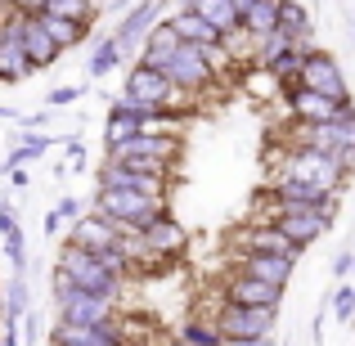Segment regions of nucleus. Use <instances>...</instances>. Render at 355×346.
Listing matches in <instances>:
<instances>
[{"label": "nucleus", "instance_id": "dca6fc26", "mask_svg": "<svg viewBox=\"0 0 355 346\" xmlns=\"http://www.w3.org/2000/svg\"><path fill=\"white\" fill-rule=\"evenodd\" d=\"M220 302H230V306H279L284 302V288L261 284V279L234 270V275L225 279V288H220Z\"/></svg>", "mask_w": 355, "mask_h": 346}, {"label": "nucleus", "instance_id": "473e14b6", "mask_svg": "<svg viewBox=\"0 0 355 346\" xmlns=\"http://www.w3.org/2000/svg\"><path fill=\"white\" fill-rule=\"evenodd\" d=\"M135 121L130 117H121V113H108V121H104V148H113V144H121L126 135H135Z\"/></svg>", "mask_w": 355, "mask_h": 346}, {"label": "nucleus", "instance_id": "423d86ee", "mask_svg": "<svg viewBox=\"0 0 355 346\" xmlns=\"http://www.w3.org/2000/svg\"><path fill=\"white\" fill-rule=\"evenodd\" d=\"M189 248V234L184 225L171 216V211H162V216H153L139 234H130V257H148V261H175L180 252Z\"/></svg>", "mask_w": 355, "mask_h": 346}, {"label": "nucleus", "instance_id": "2eb2a0df", "mask_svg": "<svg viewBox=\"0 0 355 346\" xmlns=\"http://www.w3.org/2000/svg\"><path fill=\"white\" fill-rule=\"evenodd\" d=\"M68 243H72V248H86V252H113V248H126V234H121L108 216L90 211V216H77V220H72Z\"/></svg>", "mask_w": 355, "mask_h": 346}, {"label": "nucleus", "instance_id": "bb28decb", "mask_svg": "<svg viewBox=\"0 0 355 346\" xmlns=\"http://www.w3.org/2000/svg\"><path fill=\"white\" fill-rule=\"evenodd\" d=\"M329 311L342 329H351V320H355V279H338V288L329 293Z\"/></svg>", "mask_w": 355, "mask_h": 346}, {"label": "nucleus", "instance_id": "ea45409f", "mask_svg": "<svg viewBox=\"0 0 355 346\" xmlns=\"http://www.w3.org/2000/svg\"><path fill=\"white\" fill-rule=\"evenodd\" d=\"M347 270H351V243L338 252V257H333V275H338V279H347Z\"/></svg>", "mask_w": 355, "mask_h": 346}, {"label": "nucleus", "instance_id": "9d476101", "mask_svg": "<svg viewBox=\"0 0 355 346\" xmlns=\"http://www.w3.org/2000/svg\"><path fill=\"white\" fill-rule=\"evenodd\" d=\"M121 95L135 99V104H148V108H171V104H184V99H189V95H180L157 68H148V63H130Z\"/></svg>", "mask_w": 355, "mask_h": 346}, {"label": "nucleus", "instance_id": "a19ab883", "mask_svg": "<svg viewBox=\"0 0 355 346\" xmlns=\"http://www.w3.org/2000/svg\"><path fill=\"white\" fill-rule=\"evenodd\" d=\"M59 230H63V216H59V211H45V239H59Z\"/></svg>", "mask_w": 355, "mask_h": 346}, {"label": "nucleus", "instance_id": "7ed1b4c3", "mask_svg": "<svg viewBox=\"0 0 355 346\" xmlns=\"http://www.w3.org/2000/svg\"><path fill=\"white\" fill-rule=\"evenodd\" d=\"M95 211L108 216L130 239V234H139L153 216H162L166 202L162 198H144V193H130V189H95Z\"/></svg>", "mask_w": 355, "mask_h": 346}, {"label": "nucleus", "instance_id": "412c9836", "mask_svg": "<svg viewBox=\"0 0 355 346\" xmlns=\"http://www.w3.org/2000/svg\"><path fill=\"white\" fill-rule=\"evenodd\" d=\"M166 23H171V32L180 36V41H189V45H202V50L220 45V32H216V27H211L202 14H193V9H175Z\"/></svg>", "mask_w": 355, "mask_h": 346}, {"label": "nucleus", "instance_id": "f8f14e48", "mask_svg": "<svg viewBox=\"0 0 355 346\" xmlns=\"http://www.w3.org/2000/svg\"><path fill=\"white\" fill-rule=\"evenodd\" d=\"M99 189H130V193H144V198H162L166 202V175L144 171V166H126V162H99L95 171Z\"/></svg>", "mask_w": 355, "mask_h": 346}, {"label": "nucleus", "instance_id": "6e6552de", "mask_svg": "<svg viewBox=\"0 0 355 346\" xmlns=\"http://www.w3.org/2000/svg\"><path fill=\"white\" fill-rule=\"evenodd\" d=\"M297 81H302L306 90H315V95L333 99V104H351V86H347V77H342V63L333 59L329 50L306 54L302 68H297Z\"/></svg>", "mask_w": 355, "mask_h": 346}, {"label": "nucleus", "instance_id": "7c9ffc66", "mask_svg": "<svg viewBox=\"0 0 355 346\" xmlns=\"http://www.w3.org/2000/svg\"><path fill=\"white\" fill-rule=\"evenodd\" d=\"M0 243H5V257H9V266H14V275H27V234H23V225L9 230Z\"/></svg>", "mask_w": 355, "mask_h": 346}, {"label": "nucleus", "instance_id": "4be33fe9", "mask_svg": "<svg viewBox=\"0 0 355 346\" xmlns=\"http://www.w3.org/2000/svg\"><path fill=\"white\" fill-rule=\"evenodd\" d=\"M23 54H27V63H32V72L54 68V63L63 59L59 45H54L50 36L41 32V23H36V18H23Z\"/></svg>", "mask_w": 355, "mask_h": 346}, {"label": "nucleus", "instance_id": "72a5a7b5", "mask_svg": "<svg viewBox=\"0 0 355 346\" xmlns=\"http://www.w3.org/2000/svg\"><path fill=\"white\" fill-rule=\"evenodd\" d=\"M243 86H248V90H252V95H257V99H270V95H279V81L270 77L266 68H252L248 77H243Z\"/></svg>", "mask_w": 355, "mask_h": 346}, {"label": "nucleus", "instance_id": "f704fd0d", "mask_svg": "<svg viewBox=\"0 0 355 346\" xmlns=\"http://www.w3.org/2000/svg\"><path fill=\"white\" fill-rule=\"evenodd\" d=\"M81 95H86V86H54L50 95H45V104L50 108H68V104H77Z\"/></svg>", "mask_w": 355, "mask_h": 346}, {"label": "nucleus", "instance_id": "ddd939ff", "mask_svg": "<svg viewBox=\"0 0 355 346\" xmlns=\"http://www.w3.org/2000/svg\"><path fill=\"white\" fill-rule=\"evenodd\" d=\"M157 18H162V0H135V5H126L121 23L113 27V41H117V54H121V59H135L144 32L157 23Z\"/></svg>", "mask_w": 355, "mask_h": 346}, {"label": "nucleus", "instance_id": "393cba45", "mask_svg": "<svg viewBox=\"0 0 355 346\" xmlns=\"http://www.w3.org/2000/svg\"><path fill=\"white\" fill-rule=\"evenodd\" d=\"M275 18H279V27L293 32V36L315 32V18H311V9H306L302 0H275Z\"/></svg>", "mask_w": 355, "mask_h": 346}, {"label": "nucleus", "instance_id": "49530a36", "mask_svg": "<svg viewBox=\"0 0 355 346\" xmlns=\"http://www.w3.org/2000/svg\"><path fill=\"white\" fill-rule=\"evenodd\" d=\"M351 18H355V9H351Z\"/></svg>", "mask_w": 355, "mask_h": 346}, {"label": "nucleus", "instance_id": "c756f323", "mask_svg": "<svg viewBox=\"0 0 355 346\" xmlns=\"http://www.w3.org/2000/svg\"><path fill=\"white\" fill-rule=\"evenodd\" d=\"M14 144L23 148V153H27V162H32V157H41V153H45V148H54V144H59V135H50V130H18V135H14Z\"/></svg>", "mask_w": 355, "mask_h": 346}, {"label": "nucleus", "instance_id": "f03ea898", "mask_svg": "<svg viewBox=\"0 0 355 346\" xmlns=\"http://www.w3.org/2000/svg\"><path fill=\"white\" fill-rule=\"evenodd\" d=\"M175 153H180V135H171V130H135L121 144L104 148V162H126V166H144V171L166 175Z\"/></svg>", "mask_w": 355, "mask_h": 346}, {"label": "nucleus", "instance_id": "79ce46f5", "mask_svg": "<svg viewBox=\"0 0 355 346\" xmlns=\"http://www.w3.org/2000/svg\"><path fill=\"white\" fill-rule=\"evenodd\" d=\"M9 184H14V189H32V180H27V171H23V166H9Z\"/></svg>", "mask_w": 355, "mask_h": 346}, {"label": "nucleus", "instance_id": "e433bc0d", "mask_svg": "<svg viewBox=\"0 0 355 346\" xmlns=\"http://www.w3.org/2000/svg\"><path fill=\"white\" fill-rule=\"evenodd\" d=\"M68 157H72V166H77V171H86V144H81L77 135L68 139Z\"/></svg>", "mask_w": 355, "mask_h": 346}, {"label": "nucleus", "instance_id": "9b49d317", "mask_svg": "<svg viewBox=\"0 0 355 346\" xmlns=\"http://www.w3.org/2000/svg\"><path fill=\"white\" fill-rule=\"evenodd\" d=\"M23 18L27 14H14V9L0 14V86H18L32 77V63L23 54Z\"/></svg>", "mask_w": 355, "mask_h": 346}, {"label": "nucleus", "instance_id": "f257e3e1", "mask_svg": "<svg viewBox=\"0 0 355 346\" xmlns=\"http://www.w3.org/2000/svg\"><path fill=\"white\" fill-rule=\"evenodd\" d=\"M351 171H355V162L347 153H338V148H288L284 166H279V180H306V184L342 193Z\"/></svg>", "mask_w": 355, "mask_h": 346}, {"label": "nucleus", "instance_id": "c9c22d12", "mask_svg": "<svg viewBox=\"0 0 355 346\" xmlns=\"http://www.w3.org/2000/svg\"><path fill=\"white\" fill-rule=\"evenodd\" d=\"M5 9H14V14H27V18H32V14H41V9H45V0H5Z\"/></svg>", "mask_w": 355, "mask_h": 346}, {"label": "nucleus", "instance_id": "c85d7f7f", "mask_svg": "<svg viewBox=\"0 0 355 346\" xmlns=\"http://www.w3.org/2000/svg\"><path fill=\"white\" fill-rule=\"evenodd\" d=\"M41 14H59V18H77V23H95L99 9L90 0H45Z\"/></svg>", "mask_w": 355, "mask_h": 346}, {"label": "nucleus", "instance_id": "4468645a", "mask_svg": "<svg viewBox=\"0 0 355 346\" xmlns=\"http://www.w3.org/2000/svg\"><path fill=\"white\" fill-rule=\"evenodd\" d=\"M270 198H275L279 207H320V211H329L333 220H338V211H342V193L320 189V184H306V180H279L275 175Z\"/></svg>", "mask_w": 355, "mask_h": 346}, {"label": "nucleus", "instance_id": "0eeeda50", "mask_svg": "<svg viewBox=\"0 0 355 346\" xmlns=\"http://www.w3.org/2000/svg\"><path fill=\"white\" fill-rule=\"evenodd\" d=\"M211 324H216L220 338H275L279 306H230V302H220Z\"/></svg>", "mask_w": 355, "mask_h": 346}, {"label": "nucleus", "instance_id": "20e7f679", "mask_svg": "<svg viewBox=\"0 0 355 346\" xmlns=\"http://www.w3.org/2000/svg\"><path fill=\"white\" fill-rule=\"evenodd\" d=\"M59 270H63V275H68L77 288H86V293H95V297H108L113 306H117V297L126 293V284L108 275L104 261H99L95 252L72 248V243H63V252H59Z\"/></svg>", "mask_w": 355, "mask_h": 346}, {"label": "nucleus", "instance_id": "a878e982", "mask_svg": "<svg viewBox=\"0 0 355 346\" xmlns=\"http://www.w3.org/2000/svg\"><path fill=\"white\" fill-rule=\"evenodd\" d=\"M121 63H126V59L117 54V41H113V36H99V45L90 50V59H86V72L99 81V77H108V72H117Z\"/></svg>", "mask_w": 355, "mask_h": 346}, {"label": "nucleus", "instance_id": "1a4fd4ad", "mask_svg": "<svg viewBox=\"0 0 355 346\" xmlns=\"http://www.w3.org/2000/svg\"><path fill=\"white\" fill-rule=\"evenodd\" d=\"M270 220H275V230L284 234L297 252H306L311 243H320L324 234H329V225H333V216L320 211V207H279V202H275V211H270Z\"/></svg>", "mask_w": 355, "mask_h": 346}, {"label": "nucleus", "instance_id": "5701e85b", "mask_svg": "<svg viewBox=\"0 0 355 346\" xmlns=\"http://www.w3.org/2000/svg\"><path fill=\"white\" fill-rule=\"evenodd\" d=\"M239 27L248 36H266V32H275L279 27V18H275V0H248V5L239 9Z\"/></svg>", "mask_w": 355, "mask_h": 346}, {"label": "nucleus", "instance_id": "39448f33", "mask_svg": "<svg viewBox=\"0 0 355 346\" xmlns=\"http://www.w3.org/2000/svg\"><path fill=\"white\" fill-rule=\"evenodd\" d=\"M157 72H162L180 95H202V90H211L220 81L216 68H211V59H207V50H202V45H189V41H180V50H175Z\"/></svg>", "mask_w": 355, "mask_h": 346}, {"label": "nucleus", "instance_id": "de8ad7c7", "mask_svg": "<svg viewBox=\"0 0 355 346\" xmlns=\"http://www.w3.org/2000/svg\"><path fill=\"white\" fill-rule=\"evenodd\" d=\"M162 5H166V0H162Z\"/></svg>", "mask_w": 355, "mask_h": 346}, {"label": "nucleus", "instance_id": "4c0bfd02", "mask_svg": "<svg viewBox=\"0 0 355 346\" xmlns=\"http://www.w3.org/2000/svg\"><path fill=\"white\" fill-rule=\"evenodd\" d=\"M220 346H284L275 338H220Z\"/></svg>", "mask_w": 355, "mask_h": 346}, {"label": "nucleus", "instance_id": "b1692460", "mask_svg": "<svg viewBox=\"0 0 355 346\" xmlns=\"http://www.w3.org/2000/svg\"><path fill=\"white\" fill-rule=\"evenodd\" d=\"M23 311H32V288H27V275H14L0 288V315H5V320H18Z\"/></svg>", "mask_w": 355, "mask_h": 346}, {"label": "nucleus", "instance_id": "37998d69", "mask_svg": "<svg viewBox=\"0 0 355 346\" xmlns=\"http://www.w3.org/2000/svg\"><path fill=\"white\" fill-rule=\"evenodd\" d=\"M347 279H355V252H351V270H347Z\"/></svg>", "mask_w": 355, "mask_h": 346}, {"label": "nucleus", "instance_id": "aec40b11", "mask_svg": "<svg viewBox=\"0 0 355 346\" xmlns=\"http://www.w3.org/2000/svg\"><path fill=\"white\" fill-rule=\"evenodd\" d=\"M32 18L41 23V32L50 36L54 45H59V54H68V50H77V45H86L90 27H95V23H77V18H59V14H32Z\"/></svg>", "mask_w": 355, "mask_h": 346}, {"label": "nucleus", "instance_id": "cd10ccee", "mask_svg": "<svg viewBox=\"0 0 355 346\" xmlns=\"http://www.w3.org/2000/svg\"><path fill=\"white\" fill-rule=\"evenodd\" d=\"M175 338H180L184 346H220V333H216V324H211V315L207 320H189Z\"/></svg>", "mask_w": 355, "mask_h": 346}, {"label": "nucleus", "instance_id": "f3484780", "mask_svg": "<svg viewBox=\"0 0 355 346\" xmlns=\"http://www.w3.org/2000/svg\"><path fill=\"white\" fill-rule=\"evenodd\" d=\"M234 270H243V275H252V279H261V284L288 288V279H293L297 261H293V257H275V252H243Z\"/></svg>", "mask_w": 355, "mask_h": 346}, {"label": "nucleus", "instance_id": "c03bdc74", "mask_svg": "<svg viewBox=\"0 0 355 346\" xmlns=\"http://www.w3.org/2000/svg\"><path fill=\"white\" fill-rule=\"evenodd\" d=\"M90 5H95V9H104V0H90Z\"/></svg>", "mask_w": 355, "mask_h": 346}, {"label": "nucleus", "instance_id": "6ab92c4d", "mask_svg": "<svg viewBox=\"0 0 355 346\" xmlns=\"http://www.w3.org/2000/svg\"><path fill=\"white\" fill-rule=\"evenodd\" d=\"M239 248L243 252H275V257H293V261L302 257V252H297L293 243L275 230V220H257V225H248V230L239 234Z\"/></svg>", "mask_w": 355, "mask_h": 346}, {"label": "nucleus", "instance_id": "2f4dec72", "mask_svg": "<svg viewBox=\"0 0 355 346\" xmlns=\"http://www.w3.org/2000/svg\"><path fill=\"white\" fill-rule=\"evenodd\" d=\"M257 68H266L275 81H293V77H297V68H302V54L288 50V54H275L270 63H257Z\"/></svg>", "mask_w": 355, "mask_h": 346}, {"label": "nucleus", "instance_id": "58836bf2", "mask_svg": "<svg viewBox=\"0 0 355 346\" xmlns=\"http://www.w3.org/2000/svg\"><path fill=\"white\" fill-rule=\"evenodd\" d=\"M54 211H59L63 220H77L81 216V202L77 198H59V202H54Z\"/></svg>", "mask_w": 355, "mask_h": 346}, {"label": "nucleus", "instance_id": "a211bd4d", "mask_svg": "<svg viewBox=\"0 0 355 346\" xmlns=\"http://www.w3.org/2000/svg\"><path fill=\"white\" fill-rule=\"evenodd\" d=\"M180 50V36L171 32V23L166 18H157L153 27L144 32V41H139V54H135V63H148V68H162L171 54Z\"/></svg>", "mask_w": 355, "mask_h": 346}, {"label": "nucleus", "instance_id": "a18cd8bd", "mask_svg": "<svg viewBox=\"0 0 355 346\" xmlns=\"http://www.w3.org/2000/svg\"><path fill=\"white\" fill-rule=\"evenodd\" d=\"M0 175H5V166H0Z\"/></svg>", "mask_w": 355, "mask_h": 346}]
</instances>
